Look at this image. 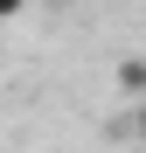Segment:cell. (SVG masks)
Wrapping results in <instances>:
<instances>
[{"instance_id":"6da1fadb","label":"cell","mask_w":146,"mask_h":153,"mask_svg":"<svg viewBox=\"0 0 146 153\" xmlns=\"http://www.w3.org/2000/svg\"><path fill=\"white\" fill-rule=\"evenodd\" d=\"M118 91H125V97H139V91H146V70H139V56H125V63H118Z\"/></svg>"},{"instance_id":"7a4b0ae2","label":"cell","mask_w":146,"mask_h":153,"mask_svg":"<svg viewBox=\"0 0 146 153\" xmlns=\"http://www.w3.org/2000/svg\"><path fill=\"white\" fill-rule=\"evenodd\" d=\"M21 7H28V0H0V21H14V14H21Z\"/></svg>"}]
</instances>
